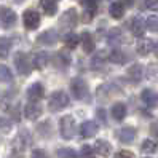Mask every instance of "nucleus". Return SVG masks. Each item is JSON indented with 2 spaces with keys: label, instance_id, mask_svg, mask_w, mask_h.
<instances>
[{
  "label": "nucleus",
  "instance_id": "nucleus-1",
  "mask_svg": "<svg viewBox=\"0 0 158 158\" xmlns=\"http://www.w3.org/2000/svg\"><path fill=\"white\" fill-rule=\"evenodd\" d=\"M67 106H69V96L66 91H56L50 96L48 107L51 112H59V110L66 109Z\"/></svg>",
  "mask_w": 158,
  "mask_h": 158
},
{
  "label": "nucleus",
  "instance_id": "nucleus-2",
  "mask_svg": "<svg viewBox=\"0 0 158 158\" xmlns=\"http://www.w3.org/2000/svg\"><path fill=\"white\" fill-rule=\"evenodd\" d=\"M59 133L64 139H72L77 133V123H75V118L67 115V117H62L61 122H59Z\"/></svg>",
  "mask_w": 158,
  "mask_h": 158
},
{
  "label": "nucleus",
  "instance_id": "nucleus-3",
  "mask_svg": "<svg viewBox=\"0 0 158 158\" xmlns=\"http://www.w3.org/2000/svg\"><path fill=\"white\" fill-rule=\"evenodd\" d=\"M70 91H72V94L75 99H85L88 96V86H86V83L83 78H72L70 81Z\"/></svg>",
  "mask_w": 158,
  "mask_h": 158
},
{
  "label": "nucleus",
  "instance_id": "nucleus-4",
  "mask_svg": "<svg viewBox=\"0 0 158 158\" xmlns=\"http://www.w3.org/2000/svg\"><path fill=\"white\" fill-rule=\"evenodd\" d=\"M23 21H24V27L29 31H35L40 26V15L35 10H26L23 15Z\"/></svg>",
  "mask_w": 158,
  "mask_h": 158
},
{
  "label": "nucleus",
  "instance_id": "nucleus-5",
  "mask_svg": "<svg viewBox=\"0 0 158 158\" xmlns=\"http://www.w3.org/2000/svg\"><path fill=\"white\" fill-rule=\"evenodd\" d=\"M0 23L3 24V27L10 29L16 24V13L8 6H0Z\"/></svg>",
  "mask_w": 158,
  "mask_h": 158
},
{
  "label": "nucleus",
  "instance_id": "nucleus-6",
  "mask_svg": "<svg viewBox=\"0 0 158 158\" xmlns=\"http://www.w3.org/2000/svg\"><path fill=\"white\" fill-rule=\"evenodd\" d=\"M15 64H16L18 73H21V75H27V73L31 72L29 58H27L24 53H18V54H16V56H15Z\"/></svg>",
  "mask_w": 158,
  "mask_h": 158
},
{
  "label": "nucleus",
  "instance_id": "nucleus-7",
  "mask_svg": "<svg viewBox=\"0 0 158 158\" xmlns=\"http://www.w3.org/2000/svg\"><path fill=\"white\" fill-rule=\"evenodd\" d=\"M75 24H77V11L73 8H70V10H67L62 15L59 26L64 27V29H72V27H75Z\"/></svg>",
  "mask_w": 158,
  "mask_h": 158
},
{
  "label": "nucleus",
  "instance_id": "nucleus-8",
  "mask_svg": "<svg viewBox=\"0 0 158 158\" xmlns=\"http://www.w3.org/2000/svg\"><path fill=\"white\" fill-rule=\"evenodd\" d=\"M24 112H26V117L29 118V120H37V118L42 115V106L37 101H31L29 104L26 106Z\"/></svg>",
  "mask_w": 158,
  "mask_h": 158
},
{
  "label": "nucleus",
  "instance_id": "nucleus-9",
  "mask_svg": "<svg viewBox=\"0 0 158 158\" xmlns=\"http://www.w3.org/2000/svg\"><path fill=\"white\" fill-rule=\"evenodd\" d=\"M156 48V43L152 40V39H144L137 43V53L141 54V56H147L148 53H152L153 50Z\"/></svg>",
  "mask_w": 158,
  "mask_h": 158
},
{
  "label": "nucleus",
  "instance_id": "nucleus-10",
  "mask_svg": "<svg viewBox=\"0 0 158 158\" xmlns=\"http://www.w3.org/2000/svg\"><path fill=\"white\" fill-rule=\"evenodd\" d=\"M96 133H98V125L94 122H85V123H81V126H80L81 137H85V139L94 137Z\"/></svg>",
  "mask_w": 158,
  "mask_h": 158
},
{
  "label": "nucleus",
  "instance_id": "nucleus-11",
  "mask_svg": "<svg viewBox=\"0 0 158 158\" xmlns=\"http://www.w3.org/2000/svg\"><path fill=\"white\" fill-rule=\"evenodd\" d=\"M43 93H45V89H43L42 83H34L27 89V96H29L31 101H40L43 98Z\"/></svg>",
  "mask_w": 158,
  "mask_h": 158
},
{
  "label": "nucleus",
  "instance_id": "nucleus-12",
  "mask_svg": "<svg viewBox=\"0 0 158 158\" xmlns=\"http://www.w3.org/2000/svg\"><path fill=\"white\" fill-rule=\"evenodd\" d=\"M80 42H81V46H83V51L85 53H93L94 51V39L89 32H83L80 35Z\"/></svg>",
  "mask_w": 158,
  "mask_h": 158
},
{
  "label": "nucleus",
  "instance_id": "nucleus-13",
  "mask_svg": "<svg viewBox=\"0 0 158 158\" xmlns=\"http://www.w3.org/2000/svg\"><path fill=\"white\" fill-rule=\"evenodd\" d=\"M141 99H142V102L147 107H155L158 104V96L155 94L152 89H144L141 93Z\"/></svg>",
  "mask_w": 158,
  "mask_h": 158
},
{
  "label": "nucleus",
  "instance_id": "nucleus-14",
  "mask_svg": "<svg viewBox=\"0 0 158 158\" xmlns=\"http://www.w3.org/2000/svg\"><path fill=\"white\" fill-rule=\"evenodd\" d=\"M142 73H144V70H142L141 64H133V66L128 69V77H129V80H131L133 83L141 81L142 80Z\"/></svg>",
  "mask_w": 158,
  "mask_h": 158
},
{
  "label": "nucleus",
  "instance_id": "nucleus-15",
  "mask_svg": "<svg viewBox=\"0 0 158 158\" xmlns=\"http://www.w3.org/2000/svg\"><path fill=\"white\" fill-rule=\"evenodd\" d=\"M131 32L134 37H142L145 32V23L142 21V18L136 16L134 19L131 21Z\"/></svg>",
  "mask_w": 158,
  "mask_h": 158
},
{
  "label": "nucleus",
  "instance_id": "nucleus-16",
  "mask_svg": "<svg viewBox=\"0 0 158 158\" xmlns=\"http://www.w3.org/2000/svg\"><path fill=\"white\" fill-rule=\"evenodd\" d=\"M136 136V129L131 128V126H125L120 129V133H118V137H120V141L125 142V144H129V142H133V139Z\"/></svg>",
  "mask_w": 158,
  "mask_h": 158
},
{
  "label": "nucleus",
  "instance_id": "nucleus-17",
  "mask_svg": "<svg viewBox=\"0 0 158 158\" xmlns=\"http://www.w3.org/2000/svg\"><path fill=\"white\" fill-rule=\"evenodd\" d=\"M37 40L43 45H54L58 42V34H56V31H46V32L40 34Z\"/></svg>",
  "mask_w": 158,
  "mask_h": 158
},
{
  "label": "nucleus",
  "instance_id": "nucleus-18",
  "mask_svg": "<svg viewBox=\"0 0 158 158\" xmlns=\"http://www.w3.org/2000/svg\"><path fill=\"white\" fill-rule=\"evenodd\" d=\"M96 153L101 156H109L112 153V145L109 142H106L104 139H98L96 141Z\"/></svg>",
  "mask_w": 158,
  "mask_h": 158
},
{
  "label": "nucleus",
  "instance_id": "nucleus-19",
  "mask_svg": "<svg viewBox=\"0 0 158 158\" xmlns=\"http://www.w3.org/2000/svg\"><path fill=\"white\" fill-rule=\"evenodd\" d=\"M109 13H110V16H112L114 19H122L123 15H125V5L122 2H115V3L110 5Z\"/></svg>",
  "mask_w": 158,
  "mask_h": 158
},
{
  "label": "nucleus",
  "instance_id": "nucleus-20",
  "mask_svg": "<svg viewBox=\"0 0 158 158\" xmlns=\"http://www.w3.org/2000/svg\"><path fill=\"white\" fill-rule=\"evenodd\" d=\"M70 64V56L66 53V51H58L56 56H54V66H58L61 69L67 67Z\"/></svg>",
  "mask_w": 158,
  "mask_h": 158
},
{
  "label": "nucleus",
  "instance_id": "nucleus-21",
  "mask_svg": "<svg viewBox=\"0 0 158 158\" xmlns=\"http://www.w3.org/2000/svg\"><path fill=\"white\" fill-rule=\"evenodd\" d=\"M112 117L117 120V122H122V120L126 117V106L122 104V102H117L112 107Z\"/></svg>",
  "mask_w": 158,
  "mask_h": 158
},
{
  "label": "nucleus",
  "instance_id": "nucleus-22",
  "mask_svg": "<svg viewBox=\"0 0 158 158\" xmlns=\"http://www.w3.org/2000/svg\"><path fill=\"white\" fill-rule=\"evenodd\" d=\"M46 64H48V54H46L45 51H40V53H35L34 56V66L35 69H43Z\"/></svg>",
  "mask_w": 158,
  "mask_h": 158
},
{
  "label": "nucleus",
  "instance_id": "nucleus-23",
  "mask_svg": "<svg viewBox=\"0 0 158 158\" xmlns=\"http://www.w3.org/2000/svg\"><path fill=\"white\" fill-rule=\"evenodd\" d=\"M40 6L48 16H53L56 13V0H40Z\"/></svg>",
  "mask_w": 158,
  "mask_h": 158
},
{
  "label": "nucleus",
  "instance_id": "nucleus-24",
  "mask_svg": "<svg viewBox=\"0 0 158 158\" xmlns=\"http://www.w3.org/2000/svg\"><path fill=\"white\" fill-rule=\"evenodd\" d=\"M64 43H66V46L67 48H70V50H73V48H77L78 46V43H80V37L77 35V34H66L64 35Z\"/></svg>",
  "mask_w": 158,
  "mask_h": 158
},
{
  "label": "nucleus",
  "instance_id": "nucleus-25",
  "mask_svg": "<svg viewBox=\"0 0 158 158\" xmlns=\"http://www.w3.org/2000/svg\"><path fill=\"white\" fill-rule=\"evenodd\" d=\"M83 5H85V8H86L85 15H88L85 21H89L93 18V15H94L96 10H98V2H96V0H83Z\"/></svg>",
  "mask_w": 158,
  "mask_h": 158
},
{
  "label": "nucleus",
  "instance_id": "nucleus-26",
  "mask_svg": "<svg viewBox=\"0 0 158 158\" xmlns=\"http://www.w3.org/2000/svg\"><path fill=\"white\" fill-rule=\"evenodd\" d=\"M10 40L6 39V37H0V59H3L8 56V53H10Z\"/></svg>",
  "mask_w": 158,
  "mask_h": 158
},
{
  "label": "nucleus",
  "instance_id": "nucleus-27",
  "mask_svg": "<svg viewBox=\"0 0 158 158\" xmlns=\"http://www.w3.org/2000/svg\"><path fill=\"white\" fill-rule=\"evenodd\" d=\"M141 150L144 153H153L156 150V142H153L152 139H144L141 144Z\"/></svg>",
  "mask_w": 158,
  "mask_h": 158
},
{
  "label": "nucleus",
  "instance_id": "nucleus-28",
  "mask_svg": "<svg viewBox=\"0 0 158 158\" xmlns=\"http://www.w3.org/2000/svg\"><path fill=\"white\" fill-rule=\"evenodd\" d=\"M125 54L120 51V50H114L112 53L109 54V61L110 62H115V64H122V62H125Z\"/></svg>",
  "mask_w": 158,
  "mask_h": 158
},
{
  "label": "nucleus",
  "instance_id": "nucleus-29",
  "mask_svg": "<svg viewBox=\"0 0 158 158\" xmlns=\"http://www.w3.org/2000/svg\"><path fill=\"white\" fill-rule=\"evenodd\" d=\"M58 156L59 158H80L78 153L73 148H59L58 150Z\"/></svg>",
  "mask_w": 158,
  "mask_h": 158
},
{
  "label": "nucleus",
  "instance_id": "nucleus-30",
  "mask_svg": "<svg viewBox=\"0 0 158 158\" xmlns=\"http://www.w3.org/2000/svg\"><path fill=\"white\" fill-rule=\"evenodd\" d=\"M145 26L150 32H158V16H148Z\"/></svg>",
  "mask_w": 158,
  "mask_h": 158
},
{
  "label": "nucleus",
  "instance_id": "nucleus-31",
  "mask_svg": "<svg viewBox=\"0 0 158 158\" xmlns=\"http://www.w3.org/2000/svg\"><path fill=\"white\" fill-rule=\"evenodd\" d=\"M13 75L6 66H0V81H11Z\"/></svg>",
  "mask_w": 158,
  "mask_h": 158
},
{
  "label": "nucleus",
  "instance_id": "nucleus-32",
  "mask_svg": "<svg viewBox=\"0 0 158 158\" xmlns=\"http://www.w3.org/2000/svg\"><path fill=\"white\" fill-rule=\"evenodd\" d=\"M94 152H96V150H94L93 147H89V145H83L80 155H81V158H96Z\"/></svg>",
  "mask_w": 158,
  "mask_h": 158
},
{
  "label": "nucleus",
  "instance_id": "nucleus-33",
  "mask_svg": "<svg viewBox=\"0 0 158 158\" xmlns=\"http://www.w3.org/2000/svg\"><path fill=\"white\" fill-rule=\"evenodd\" d=\"M145 6L148 8V10L158 11V0H145Z\"/></svg>",
  "mask_w": 158,
  "mask_h": 158
},
{
  "label": "nucleus",
  "instance_id": "nucleus-34",
  "mask_svg": "<svg viewBox=\"0 0 158 158\" xmlns=\"http://www.w3.org/2000/svg\"><path fill=\"white\" fill-rule=\"evenodd\" d=\"M31 158H48L45 153V150H42V148H35V150L32 152Z\"/></svg>",
  "mask_w": 158,
  "mask_h": 158
},
{
  "label": "nucleus",
  "instance_id": "nucleus-35",
  "mask_svg": "<svg viewBox=\"0 0 158 158\" xmlns=\"http://www.w3.org/2000/svg\"><path fill=\"white\" fill-rule=\"evenodd\" d=\"M114 158H133V153H131V152H128V150H120Z\"/></svg>",
  "mask_w": 158,
  "mask_h": 158
},
{
  "label": "nucleus",
  "instance_id": "nucleus-36",
  "mask_svg": "<svg viewBox=\"0 0 158 158\" xmlns=\"http://www.w3.org/2000/svg\"><path fill=\"white\" fill-rule=\"evenodd\" d=\"M122 3H123L125 6H133V3H134V0H122Z\"/></svg>",
  "mask_w": 158,
  "mask_h": 158
},
{
  "label": "nucleus",
  "instance_id": "nucleus-37",
  "mask_svg": "<svg viewBox=\"0 0 158 158\" xmlns=\"http://www.w3.org/2000/svg\"><path fill=\"white\" fill-rule=\"evenodd\" d=\"M98 115H99V120H101V122H106V117H104V110H98Z\"/></svg>",
  "mask_w": 158,
  "mask_h": 158
},
{
  "label": "nucleus",
  "instance_id": "nucleus-38",
  "mask_svg": "<svg viewBox=\"0 0 158 158\" xmlns=\"http://www.w3.org/2000/svg\"><path fill=\"white\" fill-rule=\"evenodd\" d=\"M11 158H23V156H21L19 153H13V155H11Z\"/></svg>",
  "mask_w": 158,
  "mask_h": 158
},
{
  "label": "nucleus",
  "instance_id": "nucleus-39",
  "mask_svg": "<svg viewBox=\"0 0 158 158\" xmlns=\"http://www.w3.org/2000/svg\"><path fill=\"white\" fill-rule=\"evenodd\" d=\"M153 133H155V134H156V137H158V131H153Z\"/></svg>",
  "mask_w": 158,
  "mask_h": 158
}]
</instances>
